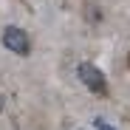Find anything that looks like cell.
I'll return each mask as SVG.
<instances>
[{"label":"cell","instance_id":"obj_1","mask_svg":"<svg viewBox=\"0 0 130 130\" xmlns=\"http://www.w3.org/2000/svg\"><path fill=\"white\" fill-rule=\"evenodd\" d=\"M76 76H79V82H82L91 93H96V96H107V93H110L105 74L96 68L93 62H79V65H76Z\"/></svg>","mask_w":130,"mask_h":130},{"label":"cell","instance_id":"obj_2","mask_svg":"<svg viewBox=\"0 0 130 130\" xmlns=\"http://www.w3.org/2000/svg\"><path fill=\"white\" fill-rule=\"evenodd\" d=\"M0 40H3V45L17 54V57H28L31 54V37L26 28H20V26H6L3 34H0Z\"/></svg>","mask_w":130,"mask_h":130},{"label":"cell","instance_id":"obj_3","mask_svg":"<svg viewBox=\"0 0 130 130\" xmlns=\"http://www.w3.org/2000/svg\"><path fill=\"white\" fill-rule=\"evenodd\" d=\"M82 11H85V23H88V26H99V20H102V9H99L96 0H85Z\"/></svg>","mask_w":130,"mask_h":130},{"label":"cell","instance_id":"obj_4","mask_svg":"<svg viewBox=\"0 0 130 130\" xmlns=\"http://www.w3.org/2000/svg\"><path fill=\"white\" fill-rule=\"evenodd\" d=\"M96 127H99V130H116V127H110V124L102 122V119H96Z\"/></svg>","mask_w":130,"mask_h":130},{"label":"cell","instance_id":"obj_5","mask_svg":"<svg viewBox=\"0 0 130 130\" xmlns=\"http://www.w3.org/2000/svg\"><path fill=\"white\" fill-rule=\"evenodd\" d=\"M127 68H130V54H127Z\"/></svg>","mask_w":130,"mask_h":130},{"label":"cell","instance_id":"obj_6","mask_svg":"<svg viewBox=\"0 0 130 130\" xmlns=\"http://www.w3.org/2000/svg\"><path fill=\"white\" fill-rule=\"evenodd\" d=\"M0 110H3V105H0Z\"/></svg>","mask_w":130,"mask_h":130}]
</instances>
